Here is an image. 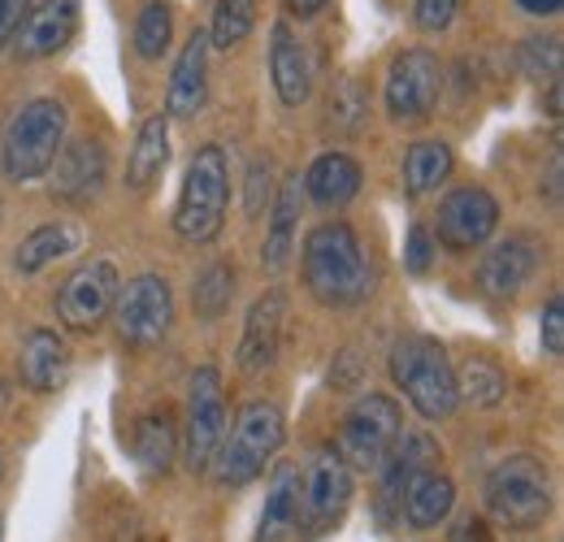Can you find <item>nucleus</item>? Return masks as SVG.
<instances>
[{"instance_id":"nucleus-3","label":"nucleus","mask_w":564,"mask_h":542,"mask_svg":"<svg viewBox=\"0 0 564 542\" xmlns=\"http://www.w3.org/2000/svg\"><path fill=\"white\" fill-rule=\"evenodd\" d=\"M66 105L53 96H35L26 100L9 127H4V143H0V165L13 183H35L53 170L62 143H66Z\"/></svg>"},{"instance_id":"nucleus-43","label":"nucleus","mask_w":564,"mask_h":542,"mask_svg":"<svg viewBox=\"0 0 564 542\" xmlns=\"http://www.w3.org/2000/svg\"><path fill=\"white\" fill-rule=\"evenodd\" d=\"M4 400H9V387H4V382H0V408H4Z\"/></svg>"},{"instance_id":"nucleus-9","label":"nucleus","mask_w":564,"mask_h":542,"mask_svg":"<svg viewBox=\"0 0 564 542\" xmlns=\"http://www.w3.org/2000/svg\"><path fill=\"white\" fill-rule=\"evenodd\" d=\"M113 322H118L122 343L156 347L170 335V322H174V291H170V282L161 273H140L127 286H118Z\"/></svg>"},{"instance_id":"nucleus-37","label":"nucleus","mask_w":564,"mask_h":542,"mask_svg":"<svg viewBox=\"0 0 564 542\" xmlns=\"http://www.w3.org/2000/svg\"><path fill=\"white\" fill-rule=\"evenodd\" d=\"M31 4L35 0H0V53L13 44V35H18V26H22V18H26Z\"/></svg>"},{"instance_id":"nucleus-39","label":"nucleus","mask_w":564,"mask_h":542,"mask_svg":"<svg viewBox=\"0 0 564 542\" xmlns=\"http://www.w3.org/2000/svg\"><path fill=\"white\" fill-rule=\"evenodd\" d=\"M452 542H491V530H487V521L482 517H460V525L452 530Z\"/></svg>"},{"instance_id":"nucleus-19","label":"nucleus","mask_w":564,"mask_h":542,"mask_svg":"<svg viewBox=\"0 0 564 542\" xmlns=\"http://www.w3.org/2000/svg\"><path fill=\"white\" fill-rule=\"evenodd\" d=\"M18 373H22V387H31L35 395H48L66 382L70 373V347L57 330H31L22 343V356H18Z\"/></svg>"},{"instance_id":"nucleus-42","label":"nucleus","mask_w":564,"mask_h":542,"mask_svg":"<svg viewBox=\"0 0 564 542\" xmlns=\"http://www.w3.org/2000/svg\"><path fill=\"white\" fill-rule=\"evenodd\" d=\"M547 196L552 204H561V152L552 156V170H547Z\"/></svg>"},{"instance_id":"nucleus-29","label":"nucleus","mask_w":564,"mask_h":542,"mask_svg":"<svg viewBox=\"0 0 564 542\" xmlns=\"http://www.w3.org/2000/svg\"><path fill=\"white\" fill-rule=\"evenodd\" d=\"M456 391H460V400H469L474 408H495L503 404V395H508V378H503V369L495 360L469 356L456 369Z\"/></svg>"},{"instance_id":"nucleus-26","label":"nucleus","mask_w":564,"mask_h":542,"mask_svg":"<svg viewBox=\"0 0 564 542\" xmlns=\"http://www.w3.org/2000/svg\"><path fill=\"white\" fill-rule=\"evenodd\" d=\"M452 165H456V156H452V148L443 139H417L409 148V156H404V192L409 196L438 192V183H447Z\"/></svg>"},{"instance_id":"nucleus-40","label":"nucleus","mask_w":564,"mask_h":542,"mask_svg":"<svg viewBox=\"0 0 564 542\" xmlns=\"http://www.w3.org/2000/svg\"><path fill=\"white\" fill-rule=\"evenodd\" d=\"M525 13H534V18H552V13H561L564 0H517Z\"/></svg>"},{"instance_id":"nucleus-33","label":"nucleus","mask_w":564,"mask_h":542,"mask_svg":"<svg viewBox=\"0 0 564 542\" xmlns=\"http://www.w3.org/2000/svg\"><path fill=\"white\" fill-rule=\"evenodd\" d=\"M248 217H261V213H270V204H274V161L270 156H257L252 165H248Z\"/></svg>"},{"instance_id":"nucleus-34","label":"nucleus","mask_w":564,"mask_h":542,"mask_svg":"<svg viewBox=\"0 0 564 542\" xmlns=\"http://www.w3.org/2000/svg\"><path fill=\"white\" fill-rule=\"evenodd\" d=\"M539 335H543V351H547V356H564V300L561 295L547 300L543 322H539Z\"/></svg>"},{"instance_id":"nucleus-25","label":"nucleus","mask_w":564,"mask_h":542,"mask_svg":"<svg viewBox=\"0 0 564 542\" xmlns=\"http://www.w3.org/2000/svg\"><path fill=\"white\" fill-rule=\"evenodd\" d=\"M78 243H83V235H78V226H74V221H48V226L31 230V235L18 243L13 265H18L22 273H40L44 265H53V261L70 257Z\"/></svg>"},{"instance_id":"nucleus-15","label":"nucleus","mask_w":564,"mask_h":542,"mask_svg":"<svg viewBox=\"0 0 564 542\" xmlns=\"http://www.w3.org/2000/svg\"><path fill=\"white\" fill-rule=\"evenodd\" d=\"M78 31V0H40L26 9L13 44H18V57L22 62H40V57H53L62 53Z\"/></svg>"},{"instance_id":"nucleus-11","label":"nucleus","mask_w":564,"mask_h":542,"mask_svg":"<svg viewBox=\"0 0 564 542\" xmlns=\"http://www.w3.org/2000/svg\"><path fill=\"white\" fill-rule=\"evenodd\" d=\"M118 286H122V278H118L113 261H83L62 282V291H57V317H62V326L74 330V335L100 330L105 317L113 313Z\"/></svg>"},{"instance_id":"nucleus-32","label":"nucleus","mask_w":564,"mask_h":542,"mask_svg":"<svg viewBox=\"0 0 564 542\" xmlns=\"http://www.w3.org/2000/svg\"><path fill=\"white\" fill-rule=\"evenodd\" d=\"M235 300V270L226 261H217L209 270L196 278V291H192V304H196V317L217 322Z\"/></svg>"},{"instance_id":"nucleus-31","label":"nucleus","mask_w":564,"mask_h":542,"mask_svg":"<svg viewBox=\"0 0 564 542\" xmlns=\"http://www.w3.org/2000/svg\"><path fill=\"white\" fill-rule=\"evenodd\" d=\"M252 22H257V0H217L209 26V48H221V53L239 48L252 35Z\"/></svg>"},{"instance_id":"nucleus-23","label":"nucleus","mask_w":564,"mask_h":542,"mask_svg":"<svg viewBox=\"0 0 564 542\" xmlns=\"http://www.w3.org/2000/svg\"><path fill=\"white\" fill-rule=\"evenodd\" d=\"M300 200H304V178H300V174H291V178L279 187L274 204H270V235H265V248H261V261H265V270L270 273L286 270V261H291Z\"/></svg>"},{"instance_id":"nucleus-13","label":"nucleus","mask_w":564,"mask_h":542,"mask_svg":"<svg viewBox=\"0 0 564 542\" xmlns=\"http://www.w3.org/2000/svg\"><path fill=\"white\" fill-rule=\"evenodd\" d=\"M499 226V200H495L487 187H456L447 192L438 204V243L452 248V252H474L482 248Z\"/></svg>"},{"instance_id":"nucleus-18","label":"nucleus","mask_w":564,"mask_h":542,"mask_svg":"<svg viewBox=\"0 0 564 542\" xmlns=\"http://www.w3.org/2000/svg\"><path fill=\"white\" fill-rule=\"evenodd\" d=\"M534 270H539V248L525 235H512V239H499L495 248H487L478 282L495 300H512L534 278Z\"/></svg>"},{"instance_id":"nucleus-28","label":"nucleus","mask_w":564,"mask_h":542,"mask_svg":"<svg viewBox=\"0 0 564 542\" xmlns=\"http://www.w3.org/2000/svg\"><path fill=\"white\" fill-rule=\"evenodd\" d=\"M174 456H178V430H174V416L161 408V412L143 416L135 430V460L148 474H170Z\"/></svg>"},{"instance_id":"nucleus-14","label":"nucleus","mask_w":564,"mask_h":542,"mask_svg":"<svg viewBox=\"0 0 564 542\" xmlns=\"http://www.w3.org/2000/svg\"><path fill=\"white\" fill-rule=\"evenodd\" d=\"M57 174H53V196L66 204H91L109 178V152L100 139H70L57 152Z\"/></svg>"},{"instance_id":"nucleus-36","label":"nucleus","mask_w":564,"mask_h":542,"mask_svg":"<svg viewBox=\"0 0 564 542\" xmlns=\"http://www.w3.org/2000/svg\"><path fill=\"white\" fill-rule=\"evenodd\" d=\"M404 265H409L413 273H430V265H434V235H430L425 226H413V230H409Z\"/></svg>"},{"instance_id":"nucleus-10","label":"nucleus","mask_w":564,"mask_h":542,"mask_svg":"<svg viewBox=\"0 0 564 542\" xmlns=\"http://www.w3.org/2000/svg\"><path fill=\"white\" fill-rule=\"evenodd\" d=\"M438 91H443V62L430 48L400 53L387 74V118L400 127H417L434 113Z\"/></svg>"},{"instance_id":"nucleus-6","label":"nucleus","mask_w":564,"mask_h":542,"mask_svg":"<svg viewBox=\"0 0 564 542\" xmlns=\"http://www.w3.org/2000/svg\"><path fill=\"white\" fill-rule=\"evenodd\" d=\"M352 469L344 465L335 447L313 452V460L300 474V490H295V539L317 542L330 530H339V521L352 508Z\"/></svg>"},{"instance_id":"nucleus-27","label":"nucleus","mask_w":564,"mask_h":542,"mask_svg":"<svg viewBox=\"0 0 564 542\" xmlns=\"http://www.w3.org/2000/svg\"><path fill=\"white\" fill-rule=\"evenodd\" d=\"M295 490H300V469H279L265 508H261V525L252 542H291L295 539Z\"/></svg>"},{"instance_id":"nucleus-4","label":"nucleus","mask_w":564,"mask_h":542,"mask_svg":"<svg viewBox=\"0 0 564 542\" xmlns=\"http://www.w3.org/2000/svg\"><path fill=\"white\" fill-rule=\"evenodd\" d=\"M391 378L425 421H447L460 404L456 365L447 360V347L430 335H409L391 347Z\"/></svg>"},{"instance_id":"nucleus-38","label":"nucleus","mask_w":564,"mask_h":542,"mask_svg":"<svg viewBox=\"0 0 564 542\" xmlns=\"http://www.w3.org/2000/svg\"><path fill=\"white\" fill-rule=\"evenodd\" d=\"M330 109H339V113L348 118V127H356V122H360V113H365V96H360V87L348 83V87H344V96H335V100H330Z\"/></svg>"},{"instance_id":"nucleus-20","label":"nucleus","mask_w":564,"mask_h":542,"mask_svg":"<svg viewBox=\"0 0 564 542\" xmlns=\"http://www.w3.org/2000/svg\"><path fill=\"white\" fill-rule=\"evenodd\" d=\"M270 74L282 105H304L313 91V62L308 48L291 35L286 22H274V44H270Z\"/></svg>"},{"instance_id":"nucleus-30","label":"nucleus","mask_w":564,"mask_h":542,"mask_svg":"<svg viewBox=\"0 0 564 542\" xmlns=\"http://www.w3.org/2000/svg\"><path fill=\"white\" fill-rule=\"evenodd\" d=\"M174 44V9L170 0H148L135 18V53L143 62H161Z\"/></svg>"},{"instance_id":"nucleus-41","label":"nucleus","mask_w":564,"mask_h":542,"mask_svg":"<svg viewBox=\"0 0 564 542\" xmlns=\"http://www.w3.org/2000/svg\"><path fill=\"white\" fill-rule=\"evenodd\" d=\"M326 4H330V0H286V9L300 13V18H317Z\"/></svg>"},{"instance_id":"nucleus-44","label":"nucleus","mask_w":564,"mask_h":542,"mask_svg":"<svg viewBox=\"0 0 564 542\" xmlns=\"http://www.w3.org/2000/svg\"><path fill=\"white\" fill-rule=\"evenodd\" d=\"M0 539H4V525H0Z\"/></svg>"},{"instance_id":"nucleus-7","label":"nucleus","mask_w":564,"mask_h":542,"mask_svg":"<svg viewBox=\"0 0 564 542\" xmlns=\"http://www.w3.org/2000/svg\"><path fill=\"white\" fill-rule=\"evenodd\" d=\"M487 508L508 530H539L552 512V474L539 456H508L487 477Z\"/></svg>"},{"instance_id":"nucleus-22","label":"nucleus","mask_w":564,"mask_h":542,"mask_svg":"<svg viewBox=\"0 0 564 542\" xmlns=\"http://www.w3.org/2000/svg\"><path fill=\"white\" fill-rule=\"evenodd\" d=\"M452 508H456V486H452V477L430 469V474L409 481L404 503H400V517H404L413 530H438V525L452 517Z\"/></svg>"},{"instance_id":"nucleus-12","label":"nucleus","mask_w":564,"mask_h":542,"mask_svg":"<svg viewBox=\"0 0 564 542\" xmlns=\"http://www.w3.org/2000/svg\"><path fill=\"white\" fill-rule=\"evenodd\" d=\"M230 425L226 395H221V373L213 365H200L192 373V395H187V434H183V456L192 474H205L213 452L221 447Z\"/></svg>"},{"instance_id":"nucleus-35","label":"nucleus","mask_w":564,"mask_h":542,"mask_svg":"<svg viewBox=\"0 0 564 542\" xmlns=\"http://www.w3.org/2000/svg\"><path fill=\"white\" fill-rule=\"evenodd\" d=\"M456 4L460 0H417L413 4V18H417L422 31H447L452 18H456Z\"/></svg>"},{"instance_id":"nucleus-21","label":"nucleus","mask_w":564,"mask_h":542,"mask_svg":"<svg viewBox=\"0 0 564 542\" xmlns=\"http://www.w3.org/2000/svg\"><path fill=\"white\" fill-rule=\"evenodd\" d=\"M360 192V165L348 152H322L304 174V196L322 208H344Z\"/></svg>"},{"instance_id":"nucleus-17","label":"nucleus","mask_w":564,"mask_h":542,"mask_svg":"<svg viewBox=\"0 0 564 542\" xmlns=\"http://www.w3.org/2000/svg\"><path fill=\"white\" fill-rule=\"evenodd\" d=\"M205 100H209V35L196 31V35L183 44V53H178V62H174V74H170L165 118L187 122V118H196V113L205 109Z\"/></svg>"},{"instance_id":"nucleus-8","label":"nucleus","mask_w":564,"mask_h":542,"mask_svg":"<svg viewBox=\"0 0 564 542\" xmlns=\"http://www.w3.org/2000/svg\"><path fill=\"white\" fill-rule=\"evenodd\" d=\"M400 430H404L400 404H395L391 395L369 391V395H360V400L348 408L335 452L344 456V465H348L352 474H378L382 460H387V452L395 447Z\"/></svg>"},{"instance_id":"nucleus-2","label":"nucleus","mask_w":564,"mask_h":542,"mask_svg":"<svg viewBox=\"0 0 564 542\" xmlns=\"http://www.w3.org/2000/svg\"><path fill=\"white\" fill-rule=\"evenodd\" d=\"M282 438H286L282 408L270 404V400H248V404L239 408L235 425H226L221 447L213 452V481L226 486V490L248 486L252 477L265 474V465L279 456Z\"/></svg>"},{"instance_id":"nucleus-5","label":"nucleus","mask_w":564,"mask_h":542,"mask_svg":"<svg viewBox=\"0 0 564 542\" xmlns=\"http://www.w3.org/2000/svg\"><path fill=\"white\" fill-rule=\"evenodd\" d=\"M226 204H230V161L221 152V143H205L187 174H183V192L174 208V230L183 243H213L226 226Z\"/></svg>"},{"instance_id":"nucleus-16","label":"nucleus","mask_w":564,"mask_h":542,"mask_svg":"<svg viewBox=\"0 0 564 542\" xmlns=\"http://www.w3.org/2000/svg\"><path fill=\"white\" fill-rule=\"evenodd\" d=\"M282 326H286V295L279 286L265 291L248 317H243V335H239V369L243 373H261L279 360V347H282Z\"/></svg>"},{"instance_id":"nucleus-1","label":"nucleus","mask_w":564,"mask_h":542,"mask_svg":"<svg viewBox=\"0 0 564 542\" xmlns=\"http://www.w3.org/2000/svg\"><path fill=\"white\" fill-rule=\"evenodd\" d=\"M300 265H304L308 291L326 308H352L360 300H369V291H373V270H369L365 248H360V239H356L348 221L313 226L308 239H304Z\"/></svg>"},{"instance_id":"nucleus-24","label":"nucleus","mask_w":564,"mask_h":542,"mask_svg":"<svg viewBox=\"0 0 564 542\" xmlns=\"http://www.w3.org/2000/svg\"><path fill=\"white\" fill-rule=\"evenodd\" d=\"M170 165V118L156 113L148 118L135 136V148H131V161H127V187L131 192H148L156 187V178L165 174Z\"/></svg>"}]
</instances>
